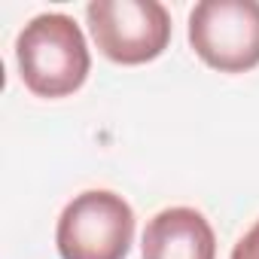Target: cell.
<instances>
[{
  "label": "cell",
  "mask_w": 259,
  "mask_h": 259,
  "mask_svg": "<svg viewBox=\"0 0 259 259\" xmlns=\"http://www.w3.org/2000/svg\"><path fill=\"white\" fill-rule=\"evenodd\" d=\"M16 61L22 82L37 98L73 95L92 67L85 37L64 13H43L31 19L16 40Z\"/></svg>",
  "instance_id": "cell-1"
},
{
  "label": "cell",
  "mask_w": 259,
  "mask_h": 259,
  "mask_svg": "<svg viewBox=\"0 0 259 259\" xmlns=\"http://www.w3.org/2000/svg\"><path fill=\"white\" fill-rule=\"evenodd\" d=\"M135 241V210L110 189L76 195L58 217L61 259H125Z\"/></svg>",
  "instance_id": "cell-2"
},
{
  "label": "cell",
  "mask_w": 259,
  "mask_h": 259,
  "mask_svg": "<svg viewBox=\"0 0 259 259\" xmlns=\"http://www.w3.org/2000/svg\"><path fill=\"white\" fill-rule=\"evenodd\" d=\"M85 19L95 46L116 64H147L171 43V16L159 0H95Z\"/></svg>",
  "instance_id": "cell-3"
},
{
  "label": "cell",
  "mask_w": 259,
  "mask_h": 259,
  "mask_svg": "<svg viewBox=\"0 0 259 259\" xmlns=\"http://www.w3.org/2000/svg\"><path fill=\"white\" fill-rule=\"evenodd\" d=\"M189 46L220 73H244L259 64L256 0H201L189 13Z\"/></svg>",
  "instance_id": "cell-4"
},
{
  "label": "cell",
  "mask_w": 259,
  "mask_h": 259,
  "mask_svg": "<svg viewBox=\"0 0 259 259\" xmlns=\"http://www.w3.org/2000/svg\"><path fill=\"white\" fill-rule=\"evenodd\" d=\"M144 259H217L210 223L195 207H165L144 229Z\"/></svg>",
  "instance_id": "cell-5"
},
{
  "label": "cell",
  "mask_w": 259,
  "mask_h": 259,
  "mask_svg": "<svg viewBox=\"0 0 259 259\" xmlns=\"http://www.w3.org/2000/svg\"><path fill=\"white\" fill-rule=\"evenodd\" d=\"M232 259H259V220L244 232V238L235 244Z\"/></svg>",
  "instance_id": "cell-6"
}]
</instances>
